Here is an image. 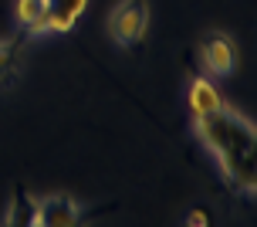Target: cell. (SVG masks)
I'll return each mask as SVG.
<instances>
[{
	"label": "cell",
	"mask_w": 257,
	"mask_h": 227,
	"mask_svg": "<svg viewBox=\"0 0 257 227\" xmlns=\"http://www.w3.org/2000/svg\"><path fill=\"white\" fill-rule=\"evenodd\" d=\"M220 105H223V95H220V89L213 85V78L210 75H193L190 89H186V109H190L193 119L210 115L213 109H220Z\"/></svg>",
	"instance_id": "5"
},
{
	"label": "cell",
	"mask_w": 257,
	"mask_h": 227,
	"mask_svg": "<svg viewBox=\"0 0 257 227\" xmlns=\"http://www.w3.org/2000/svg\"><path fill=\"white\" fill-rule=\"evenodd\" d=\"M7 224H31L34 227V197H27L24 190H17L11 210H7Z\"/></svg>",
	"instance_id": "8"
},
{
	"label": "cell",
	"mask_w": 257,
	"mask_h": 227,
	"mask_svg": "<svg viewBox=\"0 0 257 227\" xmlns=\"http://www.w3.org/2000/svg\"><path fill=\"white\" fill-rule=\"evenodd\" d=\"M200 64L206 68V75H210V78L233 75V68H237V44H233L230 34H223V31H210V34L200 41Z\"/></svg>",
	"instance_id": "3"
},
{
	"label": "cell",
	"mask_w": 257,
	"mask_h": 227,
	"mask_svg": "<svg viewBox=\"0 0 257 227\" xmlns=\"http://www.w3.org/2000/svg\"><path fill=\"white\" fill-rule=\"evenodd\" d=\"M24 61V38L0 41V85H14V78L21 75Z\"/></svg>",
	"instance_id": "7"
},
{
	"label": "cell",
	"mask_w": 257,
	"mask_h": 227,
	"mask_svg": "<svg viewBox=\"0 0 257 227\" xmlns=\"http://www.w3.org/2000/svg\"><path fill=\"white\" fill-rule=\"evenodd\" d=\"M48 7H51V34H68L81 21L88 0H48Z\"/></svg>",
	"instance_id": "6"
},
{
	"label": "cell",
	"mask_w": 257,
	"mask_h": 227,
	"mask_svg": "<svg viewBox=\"0 0 257 227\" xmlns=\"http://www.w3.org/2000/svg\"><path fill=\"white\" fill-rule=\"evenodd\" d=\"M149 31V4L146 0H118L108 14V38L122 48H139Z\"/></svg>",
	"instance_id": "2"
},
{
	"label": "cell",
	"mask_w": 257,
	"mask_h": 227,
	"mask_svg": "<svg viewBox=\"0 0 257 227\" xmlns=\"http://www.w3.org/2000/svg\"><path fill=\"white\" fill-rule=\"evenodd\" d=\"M193 132L217 160L223 180L244 197L257 193V126L227 102L210 115L193 119Z\"/></svg>",
	"instance_id": "1"
},
{
	"label": "cell",
	"mask_w": 257,
	"mask_h": 227,
	"mask_svg": "<svg viewBox=\"0 0 257 227\" xmlns=\"http://www.w3.org/2000/svg\"><path fill=\"white\" fill-rule=\"evenodd\" d=\"M81 220V207L68 193H44L34 197V227H71Z\"/></svg>",
	"instance_id": "4"
},
{
	"label": "cell",
	"mask_w": 257,
	"mask_h": 227,
	"mask_svg": "<svg viewBox=\"0 0 257 227\" xmlns=\"http://www.w3.org/2000/svg\"><path fill=\"white\" fill-rule=\"evenodd\" d=\"M186 224H200V227H203V224H210V217H206V210H190V217H186Z\"/></svg>",
	"instance_id": "9"
}]
</instances>
